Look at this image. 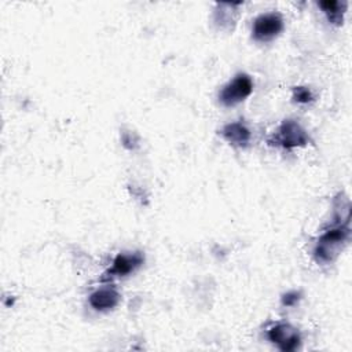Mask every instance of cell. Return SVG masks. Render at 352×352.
Listing matches in <instances>:
<instances>
[{
	"mask_svg": "<svg viewBox=\"0 0 352 352\" xmlns=\"http://www.w3.org/2000/svg\"><path fill=\"white\" fill-rule=\"evenodd\" d=\"M336 223L326 230L314 248V258L320 264L333 263L344 249L349 238L351 216L344 217L336 212Z\"/></svg>",
	"mask_w": 352,
	"mask_h": 352,
	"instance_id": "6da1fadb",
	"label": "cell"
},
{
	"mask_svg": "<svg viewBox=\"0 0 352 352\" xmlns=\"http://www.w3.org/2000/svg\"><path fill=\"white\" fill-rule=\"evenodd\" d=\"M309 142L307 131L296 120H285L268 139V144L286 150L302 147Z\"/></svg>",
	"mask_w": 352,
	"mask_h": 352,
	"instance_id": "7a4b0ae2",
	"label": "cell"
},
{
	"mask_svg": "<svg viewBox=\"0 0 352 352\" xmlns=\"http://www.w3.org/2000/svg\"><path fill=\"white\" fill-rule=\"evenodd\" d=\"M253 91V81L246 73H238L230 82H227L219 92V100L227 106L232 107L243 102Z\"/></svg>",
	"mask_w": 352,
	"mask_h": 352,
	"instance_id": "3957f363",
	"label": "cell"
},
{
	"mask_svg": "<svg viewBox=\"0 0 352 352\" xmlns=\"http://www.w3.org/2000/svg\"><path fill=\"white\" fill-rule=\"evenodd\" d=\"M283 29V19L278 12H265L258 15L252 26V36L256 41L267 43L274 40Z\"/></svg>",
	"mask_w": 352,
	"mask_h": 352,
	"instance_id": "277c9868",
	"label": "cell"
},
{
	"mask_svg": "<svg viewBox=\"0 0 352 352\" xmlns=\"http://www.w3.org/2000/svg\"><path fill=\"white\" fill-rule=\"evenodd\" d=\"M268 340L282 352H293L301 344V336L296 327L289 323H278L267 333Z\"/></svg>",
	"mask_w": 352,
	"mask_h": 352,
	"instance_id": "5b68a950",
	"label": "cell"
},
{
	"mask_svg": "<svg viewBox=\"0 0 352 352\" xmlns=\"http://www.w3.org/2000/svg\"><path fill=\"white\" fill-rule=\"evenodd\" d=\"M144 261V257L140 252L135 253H120L113 260V265L103 274L102 280H110L117 276H125L139 268Z\"/></svg>",
	"mask_w": 352,
	"mask_h": 352,
	"instance_id": "8992f818",
	"label": "cell"
},
{
	"mask_svg": "<svg viewBox=\"0 0 352 352\" xmlns=\"http://www.w3.org/2000/svg\"><path fill=\"white\" fill-rule=\"evenodd\" d=\"M220 133L230 144H232L235 147H248L250 138H252L249 128L241 121H234V122L226 124L221 128Z\"/></svg>",
	"mask_w": 352,
	"mask_h": 352,
	"instance_id": "52a82bcc",
	"label": "cell"
},
{
	"mask_svg": "<svg viewBox=\"0 0 352 352\" xmlns=\"http://www.w3.org/2000/svg\"><path fill=\"white\" fill-rule=\"evenodd\" d=\"M89 305L96 311H109L113 309L120 301V293L113 286H104L95 290L89 298Z\"/></svg>",
	"mask_w": 352,
	"mask_h": 352,
	"instance_id": "ba28073f",
	"label": "cell"
},
{
	"mask_svg": "<svg viewBox=\"0 0 352 352\" xmlns=\"http://www.w3.org/2000/svg\"><path fill=\"white\" fill-rule=\"evenodd\" d=\"M319 7L323 10V12L326 14L327 19L330 23L333 25H342L344 21V14L346 11L348 3L346 1H336V0H326V1H320Z\"/></svg>",
	"mask_w": 352,
	"mask_h": 352,
	"instance_id": "9c48e42d",
	"label": "cell"
},
{
	"mask_svg": "<svg viewBox=\"0 0 352 352\" xmlns=\"http://www.w3.org/2000/svg\"><path fill=\"white\" fill-rule=\"evenodd\" d=\"M293 100L297 103H309L314 100V95L307 87H294L293 88Z\"/></svg>",
	"mask_w": 352,
	"mask_h": 352,
	"instance_id": "30bf717a",
	"label": "cell"
},
{
	"mask_svg": "<svg viewBox=\"0 0 352 352\" xmlns=\"http://www.w3.org/2000/svg\"><path fill=\"white\" fill-rule=\"evenodd\" d=\"M300 298H301V297H300V293H297V292H289V293L283 294V297H282V304L286 305V307H293V305H296V304L298 302Z\"/></svg>",
	"mask_w": 352,
	"mask_h": 352,
	"instance_id": "8fae6325",
	"label": "cell"
}]
</instances>
